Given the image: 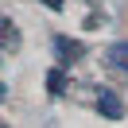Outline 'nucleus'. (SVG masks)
Listing matches in <instances>:
<instances>
[{
  "instance_id": "f257e3e1",
  "label": "nucleus",
  "mask_w": 128,
  "mask_h": 128,
  "mask_svg": "<svg viewBox=\"0 0 128 128\" xmlns=\"http://www.w3.org/2000/svg\"><path fill=\"white\" fill-rule=\"evenodd\" d=\"M50 47H54L58 62H74V58L86 54V47H82V43H74V39H66V35H54V39H50Z\"/></svg>"
},
{
  "instance_id": "f03ea898",
  "label": "nucleus",
  "mask_w": 128,
  "mask_h": 128,
  "mask_svg": "<svg viewBox=\"0 0 128 128\" xmlns=\"http://www.w3.org/2000/svg\"><path fill=\"white\" fill-rule=\"evenodd\" d=\"M97 109H101V116H109V120H120V116H124V101H120L112 89H101V97H97Z\"/></svg>"
},
{
  "instance_id": "7ed1b4c3",
  "label": "nucleus",
  "mask_w": 128,
  "mask_h": 128,
  "mask_svg": "<svg viewBox=\"0 0 128 128\" xmlns=\"http://www.w3.org/2000/svg\"><path fill=\"white\" fill-rule=\"evenodd\" d=\"M105 58H109V66H116V70H128V43H112V47L105 50Z\"/></svg>"
},
{
  "instance_id": "20e7f679",
  "label": "nucleus",
  "mask_w": 128,
  "mask_h": 128,
  "mask_svg": "<svg viewBox=\"0 0 128 128\" xmlns=\"http://www.w3.org/2000/svg\"><path fill=\"white\" fill-rule=\"evenodd\" d=\"M62 89H66V74L62 70H50L47 74V93L50 97H62Z\"/></svg>"
},
{
  "instance_id": "39448f33",
  "label": "nucleus",
  "mask_w": 128,
  "mask_h": 128,
  "mask_svg": "<svg viewBox=\"0 0 128 128\" xmlns=\"http://www.w3.org/2000/svg\"><path fill=\"white\" fill-rule=\"evenodd\" d=\"M43 4H47L50 12H62V0H43Z\"/></svg>"
},
{
  "instance_id": "423d86ee",
  "label": "nucleus",
  "mask_w": 128,
  "mask_h": 128,
  "mask_svg": "<svg viewBox=\"0 0 128 128\" xmlns=\"http://www.w3.org/2000/svg\"><path fill=\"white\" fill-rule=\"evenodd\" d=\"M4 93H8V89H4V82H0V101H4Z\"/></svg>"
}]
</instances>
